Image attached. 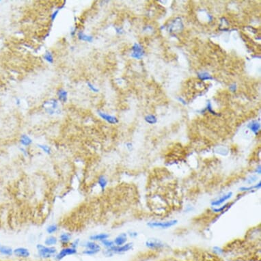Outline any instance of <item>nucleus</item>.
I'll return each mask as SVG.
<instances>
[{
    "mask_svg": "<svg viewBox=\"0 0 261 261\" xmlns=\"http://www.w3.org/2000/svg\"><path fill=\"white\" fill-rule=\"evenodd\" d=\"M257 180H258V176H257L256 175H252V176H249L247 179H246L245 182L247 185H252L254 182H256Z\"/></svg>",
    "mask_w": 261,
    "mask_h": 261,
    "instance_id": "cd10ccee",
    "label": "nucleus"
},
{
    "mask_svg": "<svg viewBox=\"0 0 261 261\" xmlns=\"http://www.w3.org/2000/svg\"><path fill=\"white\" fill-rule=\"evenodd\" d=\"M103 254L105 255V256H107V257H109V256H114V254L112 252V251L110 250V249H105V251L103 252Z\"/></svg>",
    "mask_w": 261,
    "mask_h": 261,
    "instance_id": "f704fd0d",
    "label": "nucleus"
},
{
    "mask_svg": "<svg viewBox=\"0 0 261 261\" xmlns=\"http://www.w3.org/2000/svg\"><path fill=\"white\" fill-rule=\"evenodd\" d=\"M97 183L100 188H101V191H105V188L107 187V184H108V180H107V178L104 176V175H101V176L98 178Z\"/></svg>",
    "mask_w": 261,
    "mask_h": 261,
    "instance_id": "f3484780",
    "label": "nucleus"
},
{
    "mask_svg": "<svg viewBox=\"0 0 261 261\" xmlns=\"http://www.w3.org/2000/svg\"><path fill=\"white\" fill-rule=\"evenodd\" d=\"M98 114L99 115V116L102 118V119L105 120L107 123H108L109 124L116 125V124H117L118 123V119L116 117V116L107 114L105 112H101V111H98Z\"/></svg>",
    "mask_w": 261,
    "mask_h": 261,
    "instance_id": "1a4fd4ad",
    "label": "nucleus"
},
{
    "mask_svg": "<svg viewBox=\"0 0 261 261\" xmlns=\"http://www.w3.org/2000/svg\"><path fill=\"white\" fill-rule=\"evenodd\" d=\"M145 245L148 249L157 250V249H163L165 247V243L158 239H150L146 241Z\"/></svg>",
    "mask_w": 261,
    "mask_h": 261,
    "instance_id": "7ed1b4c3",
    "label": "nucleus"
},
{
    "mask_svg": "<svg viewBox=\"0 0 261 261\" xmlns=\"http://www.w3.org/2000/svg\"><path fill=\"white\" fill-rule=\"evenodd\" d=\"M233 193L232 191H228L226 193H224V195H222V196H220V198L216 199V200H213L211 202V205L212 207H218L222 206V204L225 203V202L230 199L233 197Z\"/></svg>",
    "mask_w": 261,
    "mask_h": 261,
    "instance_id": "39448f33",
    "label": "nucleus"
},
{
    "mask_svg": "<svg viewBox=\"0 0 261 261\" xmlns=\"http://www.w3.org/2000/svg\"><path fill=\"white\" fill-rule=\"evenodd\" d=\"M248 128L250 129V131H252L255 135H258L260 129V123H258L257 121H252L248 125Z\"/></svg>",
    "mask_w": 261,
    "mask_h": 261,
    "instance_id": "6ab92c4d",
    "label": "nucleus"
},
{
    "mask_svg": "<svg viewBox=\"0 0 261 261\" xmlns=\"http://www.w3.org/2000/svg\"><path fill=\"white\" fill-rule=\"evenodd\" d=\"M254 172L256 173V174H258V175L260 174V173H261V172H260V165H258V167H256V169H255Z\"/></svg>",
    "mask_w": 261,
    "mask_h": 261,
    "instance_id": "ea45409f",
    "label": "nucleus"
},
{
    "mask_svg": "<svg viewBox=\"0 0 261 261\" xmlns=\"http://www.w3.org/2000/svg\"><path fill=\"white\" fill-rule=\"evenodd\" d=\"M116 33L118 34H122L124 32L122 27H116Z\"/></svg>",
    "mask_w": 261,
    "mask_h": 261,
    "instance_id": "58836bf2",
    "label": "nucleus"
},
{
    "mask_svg": "<svg viewBox=\"0 0 261 261\" xmlns=\"http://www.w3.org/2000/svg\"><path fill=\"white\" fill-rule=\"evenodd\" d=\"M178 220H171L167 221H153L147 223V226L150 228H159V229H168L176 225Z\"/></svg>",
    "mask_w": 261,
    "mask_h": 261,
    "instance_id": "f257e3e1",
    "label": "nucleus"
},
{
    "mask_svg": "<svg viewBox=\"0 0 261 261\" xmlns=\"http://www.w3.org/2000/svg\"><path fill=\"white\" fill-rule=\"evenodd\" d=\"M179 100H180V101H181L182 102V103H183L184 104H185V101H184V100H182V98H179Z\"/></svg>",
    "mask_w": 261,
    "mask_h": 261,
    "instance_id": "37998d69",
    "label": "nucleus"
},
{
    "mask_svg": "<svg viewBox=\"0 0 261 261\" xmlns=\"http://www.w3.org/2000/svg\"><path fill=\"white\" fill-rule=\"evenodd\" d=\"M133 247V243H127L124 244L123 245L120 246H116L114 245L112 247L109 248L111 251L114 254H123L127 252H129L131 249H132Z\"/></svg>",
    "mask_w": 261,
    "mask_h": 261,
    "instance_id": "423d86ee",
    "label": "nucleus"
},
{
    "mask_svg": "<svg viewBox=\"0 0 261 261\" xmlns=\"http://www.w3.org/2000/svg\"><path fill=\"white\" fill-rule=\"evenodd\" d=\"M38 147H39L40 148L43 150L45 152V153H47V155H51L52 153V148L48 146L47 145H42V144H38Z\"/></svg>",
    "mask_w": 261,
    "mask_h": 261,
    "instance_id": "bb28decb",
    "label": "nucleus"
},
{
    "mask_svg": "<svg viewBox=\"0 0 261 261\" xmlns=\"http://www.w3.org/2000/svg\"><path fill=\"white\" fill-rule=\"evenodd\" d=\"M87 87H88V88L90 89L92 92H95V93H97L99 92V89L97 88L95 85H94V84H92V83H90V81L87 82Z\"/></svg>",
    "mask_w": 261,
    "mask_h": 261,
    "instance_id": "c756f323",
    "label": "nucleus"
},
{
    "mask_svg": "<svg viewBox=\"0 0 261 261\" xmlns=\"http://www.w3.org/2000/svg\"><path fill=\"white\" fill-rule=\"evenodd\" d=\"M77 253V249H74V248L71 247H64L58 252L57 254L56 255V259L58 261L62 260L64 258L68 256H71V255L76 254Z\"/></svg>",
    "mask_w": 261,
    "mask_h": 261,
    "instance_id": "20e7f679",
    "label": "nucleus"
},
{
    "mask_svg": "<svg viewBox=\"0 0 261 261\" xmlns=\"http://www.w3.org/2000/svg\"><path fill=\"white\" fill-rule=\"evenodd\" d=\"M44 60H46L47 62L49 64H53L54 62V55L50 51H47L43 55Z\"/></svg>",
    "mask_w": 261,
    "mask_h": 261,
    "instance_id": "4be33fe9",
    "label": "nucleus"
},
{
    "mask_svg": "<svg viewBox=\"0 0 261 261\" xmlns=\"http://www.w3.org/2000/svg\"><path fill=\"white\" fill-rule=\"evenodd\" d=\"M79 245V239H76L74 241H73L71 243V247L74 248V249H77L78 247V245Z\"/></svg>",
    "mask_w": 261,
    "mask_h": 261,
    "instance_id": "72a5a7b5",
    "label": "nucleus"
},
{
    "mask_svg": "<svg viewBox=\"0 0 261 261\" xmlns=\"http://www.w3.org/2000/svg\"><path fill=\"white\" fill-rule=\"evenodd\" d=\"M58 243V239L57 237L54 236H49L47 237L46 239L45 240V245L47 246H50L52 247L55 245H56Z\"/></svg>",
    "mask_w": 261,
    "mask_h": 261,
    "instance_id": "412c9836",
    "label": "nucleus"
},
{
    "mask_svg": "<svg viewBox=\"0 0 261 261\" xmlns=\"http://www.w3.org/2000/svg\"><path fill=\"white\" fill-rule=\"evenodd\" d=\"M0 254L3 256H11L13 254V249L9 246L0 245Z\"/></svg>",
    "mask_w": 261,
    "mask_h": 261,
    "instance_id": "2eb2a0df",
    "label": "nucleus"
},
{
    "mask_svg": "<svg viewBox=\"0 0 261 261\" xmlns=\"http://www.w3.org/2000/svg\"><path fill=\"white\" fill-rule=\"evenodd\" d=\"M126 146H127V149H128L129 150L131 151L133 150V144L131 143V142H128V143H127V144H126Z\"/></svg>",
    "mask_w": 261,
    "mask_h": 261,
    "instance_id": "4c0bfd02",
    "label": "nucleus"
},
{
    "mask_svg": "<svg viewBox=\"0 0 261 261\" xmlns=\"http://www.w3.org/2000/svg\"><path fill=\"white\" fill-rule=\"evenodd\" d=\"M261 187V182L259 181L258 183L255 184L254 185H250L249 187H241L239 189V191H241V192H251V191H254V190H257V189H259Z\"/></svg>",
    "mask_w": 261,
    "mask_h": 261,
    "instance_id": "ddd939ff",
    "label": "nucleus"
},
{
    "mask_svg": "<svg viewBox=\"0 0 261 261\" xmlns=\"http://www.w3.org/2000/svg\"><path fill=\"white\" fill-rule=\"evenodd\" d=\"M77 28L76 27H74V28H73L72 30L71 31V36H73V37L75 36V35L77 34Z\"/></svg>",
    "mask_w": 261,
    "mask_h": 261,
    "instance_id": "e433bc0d",
    "label": "nucleus"
},
{
    "mask_svg": "<svg viewBox=\"0 0 261 261\" xmlns=\"http://www.w3.org/2000/svg\"><path fill=\"white\" fill-rule=\"evenodd\" d=\"M144 52L143 47L140 44H134V45L132 47V54L131 55V57L135 58V59L140 60L144 56Z\"/></svg>",
    "mask_w": 261,
    "mask_h": 261,
    "instance_id": "0eeeda50",
    "label": "nucleus"
},
{
    "mask_svg": "<svg viewBox=\"0 0 261 261\" xmlns=\"http://www.w3.org/2000/svg\"><path fill=\"white\" fill-rule=\"evenodd\" d=\"M77 38L80 41L87 42V43H92L94 40L92 36L87 35V34H85L83 31H79L77 33Z\"/></svg>",
    "mask_w": 261,
    "mask_h": 261,
    "instance_id": "f8f14e48",
    "label": "nucleus"
},
{
    "mask_svg": "<svg viewBox=\"0 0 261 261\" xmlns=\"http://www.w3.org/2000/svg\"><path fill=\"white\" fill-rule=\"evenodd\" d=\"M145 120L148 123L153 125V124L157 123V118L155 117L154 115H148V116L145 117Z\"/></svg>",
    "mask_w": 261,
    "mask_h": 261,
    "instance_id": "a878e982",
    "label": "nucleus"
},
{
    "mask_svg": "<svg viewBox=\"0 0 261 261\" xmlns=\"http://www.w3.org/2000/svg\"><path fill=\"white\" fill-rule=\"evenodd\" d=\"M20 143H21L22 146H30L32 144V140L28 136H27V135L23 134L21 135V138H20Z\"/></svg>",
    "mask_w": 261,
    "mask_h": 261,
    "instance_id": "aec40b11",
    "label": "nucleus"
},
{
    "mask_svg": "<svg viewBox=\"0 0 261 261\" xmlns=\"http://www.w3.org/2000/svg\"><path fill=\"white\" fill-rule=\"evenodd\" d=\"M58 230V226L57 224H52V225L47 226L46 228L47 233L49 235H52L56 233Z\"/></svg>",
    "mask_w": 261,
    "mask_h": 261,
    "instance_id": "b1692460",
    "label": "nucleus"
},
{
    "mask_svg": "<svg viewBox=\"0 0 261 261\" xmlns=\"http://www.w3.org/2000/svg\"><path fill=\"white\" fill-rule=\"evenodd\" d=\"M98 252H96L95 251L93 250H90V249H85L82 252V254L84 255H86V256H92V255H95L97 254Z\"/></svg>",
    "mask_w": 261,
    "mask_h": 261,
    "instance_id": "7c9ffc66",
    "label": "nucleus"
},
{
    "mask_svg": "<svg viewBox=\"0 0 261 261\" xmlns=\"http://www.w3.org/2000/svg\"><path fill=\"white\" fill-rule=\"evenodd\" d=\"M72 235L69 233H64L60 235V241L62 245L68 244L71 241Z\"/></svg>",
    "mask_w": 261,
    "mask_h": 261,
    "instance_id": "a211bd4d",
    "label": "nucleus"
},
{
    "mask_svg": "<svg viewBox=\"0 0 261 261\" xmlns=\"http://www.w3.org/2000/svg\"><path fill=\"white\" fill-rule=\"evenodd\" d=\"M57 95L58 97V100L62 103H65L68 100V92L64 89L60 88L58 90Z\"/></svg>",
    "mask_w": 261,
    "mask_h": 261,
    "instance_id": "4468645a",
    "label": "nucleus"
},
{
    "mask_svg": "<svg viewBox=\"0 0 261 261\" xmlns=\"http://www.w3.org/2000/svg\"><path fill=\"white\" fill-rule=\"evenodd\" d=\"M17 104H18V105H19V104H20V100L19 99H17Z\"/></svg>",
    "mask_w": 261,
    "mask_h": 261,
    "instance_id": "c03bdc74",
    "label": "nucleus"
},
{
    "mask_svg": "<svg viewBox=\"0 0 261 261\" xmlns=\"http://www.w3.org/2000/svg\"><path fill=\"white\" fill-rule=\"evenodd\" d=\"M83 247H85L87 249H90V250L95 251L96 252H99L101 250V245L99 244H98L95 241H86L83 243V245H82Z\"/></svg>",
    "mask_w": 261,
    "mask_h": 261,
    "instance_id": "9d476101",
    "label": "nucleus"
},
{
    "mask_svg": "<svg viewBox=\"0 0 261 261\" xmlns=\"http://www.w3.org/2000/svg\"><path fill=\"white\" fill-rule=\"evenodd\" d=\"M59 12H60L59 9H57V10H56L54 12H53V13L52 14V15H51V16H50L51 21H52V22H54L55 20H56V17H57L58 14H59Z\"/></svg>",
    "mask_w": 261,
    "mask_h": 261,
    "instance_id": "2f4dec72",
    "label": "nucleus"
},
{
    "mask_svg": "<svg viewBox=\"0 0 261 261\" xmlns=\"http://www.w3.org/2000/svg\"><path fill=\"white\" fill-rule=\"evenodd\" d=\"M198 76L201 80H209L213 79L212 77L210 75L209 73H198Z\"/></svg>",
    "mask_w": 261,
    "mask_h": 261,
    "instance_id": "c85d7f7f",
    "label": "nucleus"
},
{
    "mask_svg": "<svg viewBox=\"0 0 261 261\" xmlns=\"http://www.w3.org/2000/svg\"><path fill=\"white\" fill-rule=\"evenodd\" d=\"M213 251H214V252L218 254L219 255L222 254L224 253V249H222V248L220 247H218V246H215V247H213Z\"/></svg>",
    "mask_w": 261,
    "mask_h": 261,
    "instance_id": "473e14b6",
    "label": "nucleus"
},
{
    "mask_svg": "<svg viewBox=\"0 0 261 261\" xmlns=\"http://www.w3.org/2000/svg\"><path fill=\"white\" fill-rule=\"evenodd\" d=\"M230 90H231L233 92H235V91L236 90V85L235 84L232 85L230 87Z\"/></svg>",
    "mask_w": 261,
    "mask_h": 261,
    "instance_id": "a19ab883",
    "label": "nucleus"
},
{
    "mask_svg": "<svg viewBox=\"0 0 261 261\" xmlns=\"http://www.w3.org/2000/svg\"><path fill=\"white\" fill-rule=\"evenodd\" d=\"M127 235H129V236L131 238H136L138 236V233L136 231H129Z\"/></svg>",
    "mask_w": 261,
    "mask_h": 261,
    "instance_id": "c9c22d12",
    "label": "nucleus"
},
{
    "mask_svg": "<svg viewBox=\"0 0 261 261\" xmlns=\"http://www.w3.org/2000/svg\"><path fill=\"white\" fill-rule=\"evenodd\" d=\"M13 254L19 258H28L30 256V252L28 249L25 247H17L13 249Z\"/></svg>",
    "mask_w": 261,
    "mask_h": 261,
    "instance_id": "6e6552de",
    "label": "nucleus"
},
{
    "mask_svg": "<svg viewBox=\"0 0 261 261\" xmlns=\"http://www.w3.org/2000/svg\"><path fill=\"white\" fill-rule=\"evenodd\" d=\"M20 150H21L22 151V153H23L24 155H28V154H27V152L26 150H25V148H20Z\"/></svg>",
    "mask_w": 261,
    "mask_h": 261,
    "instance_id": "79ce46f5",
    "label": "nucleus"
},
{
    "mask_svg": "<svg viewBox=\"0 0 261 261\" xmlns=\"http://www.w3.org/2000/svg\"><path fill=\"white\" fill-rule=\"evenodd\" d=\"M109 237V235L107 233H100V234L94 235L90 237V240L92 241H102L107 239Z\"/></svg>",
    "mask_w": 261,
    "mask_h": 261,
    "instance_id": "dca6fc26",
    "label": "nucleus"
},
{
    "mask_svg": "<svg viewBox=\"0 0 261 261\" xmlns=\"http://www.w3.org/2000/svg\"><path fill=\"white\" fill-rule=\"evenodd\" d=\"M101 243L102 245H103L104 247H106L107 249H109V248L112 247L113 246L115 245L114 241H113L109 240L108 239H105V240L102 241H101Z\"/></svg>",
    "mask_w": 261,
    "mask_h": 261,
    "instance_id": "393cba45",
    "label": "nucleus"
},
{
    "mask_svg": "<svg viewBox=\"0 0 261 261\" xmlns=\"http://www.w3.org/2000/svg\"><path fill=\"white\" fill-rule=\"evenodd\" d=\"M229 207V203H226L224 205L220 206V207H212V211L213 213H222L224 212L226 209H227Z\"/></svg>",
    "mask_w": 261,
    "mask_h": 261,
    "instance_id": "5701e85b",
    "label": "nucleus"
},
{
    "mask_svg": "<svg viewBox=\"0 0 261 261\" xmlns=\"http://www.w3.org/2000/svg\"><path fill=\"white\" fill-rule=\"evenodd\" d=\"M36 248H37L38 256L45 259L52 258L57 252L56 248L53 246L50 247V246L43 245L42 244H38L36 245Z\"/></svg>",
    "mask_w": 261,
    "mask_h": 261,
    "instance_id": "f03ea898",
    "label": "nucleus"
},
{
    "mask_svg": "<svg viewBox=\"0 0 261 261\" xmlns=\"http://www.w3.org/2000/svg\"><path fill=\"white\" fill-rule=\"evenodd\" d=\"M127 233H121V234H120L119 235H118V236L115 238L114 243L115 245L120 246L127 243Z\"/></svg>",
    "mask_w": 261,
    "mask_h": 261,
    "instance_id": "9b49d317",
    "label": "nucleus"
}]
</instances>
